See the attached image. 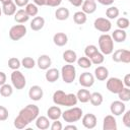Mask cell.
<instances>
[{
	"label": "cell",
	"instance_id": "obj_7",
	"mask_svg": "<svg viewBox=\"0 0 130 130\" xmlns=\"http://www.w3.org/2000/svg\"><path fill=\"white\" fill-rule=\"evenodd\" d=\"M26 35V27L23 24H16L9 29V38L12 41H18Z\"/></svg>",
	"mask_w": 130,
	"mask_h": 130
},
{
	"label": "cell",
	"instance_id": "obj_13",
	"mask_svg": "<svg viewBox=\"0 0 130 130\" xmlns=\"http://www.w3.org/2000/svg\"><path fill=\"white\" fill-rule=\"evenodd\" d=\"M43 95H44V91H43V88L41 86H39V85L30 86V88L28 90V96L30 100L38 102L43 98Z\"/></svg>",
	"mask_w": 130,
	"mask_h": 130
},
{
	"label": "cell",
	"instance_id": "obj_46",
	"mask_svg": "<svg viewBox=\"0 0 130 130\" xmlns=\"http://www.w3.org/2000/svg\"><path fill=\"white\" fill-rule=\"evenodd\" d=\"M28 1L29 0H14V3L18 7H23V6H26L28 4Z\"/></svg>",
	"mask_w": 130,
	"mask_h": 130
},
{
	"label": "cell",
	"instance_id": "obj_26",
	"mask_svg": "<svg viewBox=\"0 0 130 130\" xmlns=\"http://www.w3.org/2000/svg\"><path fill=\"white\" fill-rule=\"evenodd\" d=\"M2 12L7 15V16H11V15H14L15 12H16V5L14 2H9L7 4H4L2 5Z\"/></svg>",
	"mask_w": 130,
	"mask_h": 130
},
{
	"label": "cell",
	"instance_id": "obj_17",
	"mask_svg": "<svg viewBox=\"0 0 130 130\" xmlns=\"http://www.w3.org/2000/svg\"><path fill=\"white\" fill-rule=\"evenodd\" d=\"M52 64V60L48 55H41L38 58L37 61V65L41 70H47L49 69V67Z\"/></svg>",
	"mask_w": 130,
	"mask_h": 130
},
{
	"label": "cell",
	"instance_id": "obj_49",
	"mask_svg": "<svg viewBox=\"0 0 130 130\" xmlns=\"http://www.w3.org/2000/svg\"><path fill=\"white\" fill-rule=\"evenodd\" d=\"M6 74L4 73V72H2V71H0V86L2 85V84H4V83H6Z\"/></svg>",
	"mask_w": 130,
	"mask_h": 130
},
{
	"label": "cell",
	"instance_id": "obj_44",
	"mask_svg": "<svg viewBox=\"0 0 130 130\" xmlns=\"http://www.w3.org/2000/svg\"><path fill=\"white\" fill-rule=\"evenodd\" d=\"M50 128H51V130H61V129L63 128V126H62V123H61L60 121L54 120V122H53V124L50 126Z\"/></svg>",
	"mask_w": 130,
	"mask_h": 130
},
{
	"label": "cell",
	"instance_id": "obj_33",
	"mask_svg": "<svg viewBox=\"0 0 130 130\" xmlns=\"http://www.w3.org/2000/svg\"><path fill=\"white\" fill-rule=\"evenodd\" d=\"M13 92V89H12V86L10 84H7V83H4L0 86V94L4 98H8L12 94Z\"/></svg>",
	"mask_w": 130,
	"mask_h": 130
},
{
	"label": "cell",
	"instance_id": "obj_10",
	"mask_svg": "<svg viewBox=\"0 0 130 130\" xmlns=\"http://www.w3.org/2000/svg\"><path fill=\"white\" fill-rule=\"evenodd\" d=\"M93 26H94V28L96 30H99L101 32H108L112 28V23L108 18L99 17V18H96L94 20Z\"/></svg>",
	"mask_w": 130,
	"mask_h": 130
},
{
	"label": "cell",
	"instance_id": "obj_18",
	"mask_svg": "<svg viewBox=\"0 0 130 130\" xmlns=\"http://www.w3.org/2000/svg\"><path fill=\"white\" fill-rule=\"evenodd\" d=\"M62 115V111L61 109L56 105V106H52L48 109L47 111V116L50 120H58Z\"/></svg>",
	"mask_w": 130,
	"mask_h": 130
},
{
	"label": "cell",
	"instance_id": "obj_2",
	"mask_svg": "<svg viewBox=\"0 0 130 130\" xmlns=\"http://www.w3.org/2000/svg\"><path fill=\"white\" fill-rule=\"evenodd\" d=\"M77 98L74 93H65L63 90H56L53 94V103L57 106L73 107L77 104Z\"/></svg>",
	"mask_w": 130,
	"mask_h": 130
},
{
	"label": "cell",
	"instance_id": "obj_24",
	"mask_svg": "<svg viewBox=\"0 0 130 130\" xmlns=\"http://www.w3.org/2000/svg\"><path fill=\"white\" fill-rule=\"evenodd\" d=\"M36 126L37 128L41 129V130H46L50 127V122H49V118L45 117V116H38L36 119Z\"/></svg>",
	"mask_w": 130,
	"mask_h": 130
},
{
	"label": "cell",
	"instance_id": "obj_16",
	"mask_svg": "<svg viewBox=\"0 0 130 130\" xmlns=\"http://www.w3.org/2000/svg\"><path fill=\"white\" fill-rule=\"evenodd\" d=\"M81 5V11L85 14H91L96 10V3L94 0H84Z\"/></svg>",
	"mask_w": 130,
	"mask_h": 130
},
{
	"label": "cell",
	"instance_id": "obj_22",
	"mask_svg": "<svg viewBox=\"0 0 130 130\" xmlns=\"http://www.w3.org/2000/svg\"><path fill=\"white\" fill-rule=\"evenodd\" d=\"M45 25V19L42 16H36L30 21V28L35 31L41 30Z\"/></svg>",
	"mask_w": 130,
	"mask_h": 130
},
{
	"label": "cell",
	"instance_id": "obj_35",
	"mask_svg": "<svg viewBox=\"0 0 130 130\" xmlns=\"http://www.w3.org/2000/svg\"><path fill=\"white\" fill-rule=\"evenodd\" d=\"M89 59H90V61H91L92 64H94V65H100V64H102V63L104 62L105 57H104V54H102L101 52L98 51V52L94 53Z\"/></svg>",
	"mask_w": 130,
	"mask_h": 130
},
{
	"label": "cell",
	"instance_id": "obj_53",
	"mask_svg": "<svg viewBox=\"0 0 130 130\" xmlns=\"http://www.w3.org/2000/svg\"><path fill=\"white\" fill-rule=\"evenodd\" d=\"M12 0H0V2L2 3V5H4V4H7V3H9V2H11Z\"/></svg>",
	"mask_w": 130,
	"mask_h": 130
},
{
	"label": "cell",
	"instance_id": "obj_3",
	"mask_svg": "<svg viewBox=\"0 0 130 130\" xmlns=\"http://www.w3.org/2000/svg\"><path fill=\"white\" fill-rule=\"evenodd\" d=\"M99 47L101 53L104 55H110L114 51V41L112 37L108 34H103L99 38Z\"/></svg>",
	"mask_w": 130,
	"mask_h": 130
},
{
	"label": "cell",
	"instance_id": "obj_38",
	"mask_svg": "<svg viewBox=\"0 0 130 130\" xmlns=\"http://www.w3.org/2000/svg\"><path fill=\"white\" fill-rule=\"evenodd\" d=\"M20 62H21V66H23L26 69H31L36 66V61L31 57H24Z\"/></svg>",
	"mask_w": 130,
	"mask_h": 130
},
{
	"label": "cell",
	"instance_id": "obj_45",
	"mask_svg": "<svg viewBox=\"0 0 130 130\" xmlns=\"http://www.w3.org/2000/svg\"><path fill=\"white\" fill-rule=\"evenodd\" d=\"M62 0H47V6L51 7H57L61 4Z\"/></svg>",
	"mask_w": 130,
	"mask_h": 130
},
{
	"label": "cell",
	"instance_id": "obj_30",
	"mask_svg": "<svg viewBox=\"0 0 130 130\" xmlns=\"http://www.w3.org/2000/svg\"><path fill=\"white\" fill-rule=\"evenodd\" d=\"M103 101H104V98H103V94L101 92H92V93H90L89 102H90V104L92 106H94V107L101 106L103 104Z\"/></svg>",
	"mask_w": 130,
	"mask_h": 130
},
{
	"label": "cell",
	"instance_id": "obj_39",
	"mask_svg": "<svg viewBox=\"0 0 130 130\" xmlns=\"http://www.w3.org/2000/svg\"><path fill=\"white\" fill-rule=\"evenodd\" d=\"M21 66V62L19 59L15 58V57H12L8 60V67L12 70H18L19 67Z\"/></svg>",
	"mask_w": 130,
	"mask_h": 130
},
{
	"label": "cell",
	"instance_id": "obj_5",
	"mask_svg": "<svg viewBox=\"0 0 130 130\" xmlns=\"http://www.w3.org/2000/svg\"><path fill=\"white\" fill-rule=\"evenodd\" d=\"M60 74H61L62 79L65 83H72L76 77V69L73 65L67 64L61 68Z\"/></svg>",
	"mask_w": 130,
	"mask_h": 130
},
{
	"label": "cell",
	"instance_id": "obj_28",
	"mask_svg": "<svg viewBox=\"0 0 130 130\" xmlns=\"http://www.w3.org/2000/svg\"><path fill=\"white\" fill-rule=\"evenodd\" d=\"M76 98H77V101H79L80 103H87L89 102V99H90V92L89 90L87 89H79L76 93Z\"/></svg>",
	"mask_w": 130,
	"mask_h": 130
},
{
	"label": "cell",
	"instance_id": "obj_42",
	"mask_svg": "<svg viewBox=\"0 0 130 130\" xmlns=\"http://www.w3.org/2000/svg\"><path fill=\"white\" fill-rule=\"evenodd\" d=\"M9 113L4 106H0V121H5L8 119Z\"/></svg>",
	"mask_w": 130,
	"mask_h": 130
},
{
	"label": "cell",
	"instance_id": "obj_29",
	"mask_svg": "<svg viewBox=\"0 0 130 130\" xmlns=\"http://www.w3.org/2000/svg\"><path fill=\"white\" fill-rule=\"evenodd\" d=\"M63 59L65 62H67L68 64H72L77 60V55L74 51L72 50H66L63 53Z\"/></svg>",
	"mask_w": 130,
	"mask_h": 130
},
{
	"label": "cell",
	"instance_id": "obj_12",
	"mask_svg": "<svg viewBox=\"0 0 130 130\" xmlns=\"http://www.w3.org/2000/svg\"><path fill=\"white\" fill-rule=\"evenodd\" d=\"M125 110H126V106L122 101H115L110 106V111L114 116L122 115L125 112Z\"/></svg>",
	"mask_w": 130,
	"mask_h": 130
},
{
	"label": "cell",
	"instance_id": "obj_11",
	"mask_svg": "<svg viewBox=\"0 0 130 130\" xmlns=\"http://www.w3.org/2000/svg\"><path fill=\"white\" fill-rule=\"evenodd\" d=\"M94 83V76L89 72H83L79 76V84L83 87H90Z\"/></svg>",
	"mask_w": 130,
	"mask_h": 130
},
{
	"label": "cell",
	"instance_id": "obj_37",
	"mask_svg": "<svg viewBox=\"0 0 130 130\" xmlns=\"http://www.w3.org/2000/svg\"><path fill=\"white\" fill-rule=\"evenodd\" d=\"M24 10L28 14V16H36L38 14V12H39V8H38V6L35 3H28L25 6Z\"/></svg>",
	"mask_w": 130,
	"mask_h": 130
},
{
	"label": "cell",
	"instance_id": "obj_19",
	"mask_svg": "<svg viewBox=\"0 0 130 130\" xmlns=\"http://www.w3.org/2000/svg\"><path fill=\"white\" fill-rule=\"evenodd\" d=\"M53 42H54V44H55L56 46H58V47H63V46H65V45L67 44V42H68V37H67V35L64 34V32H57V34H55L54 37H53Z\"/></svg>",
	"mask_w": 130,
	"mask_h": 130
},
{
	"label": "cell",
	"instance_id": "obj_20",
	"mask_svg": "<svg viewBox=\"0 0 130 130\" xmlns=\"http://www.w3.org/2000/svg\"><path fill=\"white\" fill-rule=\"evenodd\" d=\"M59 76H60V72L57 68H50V69H47V72L45 74V77H46V80L48 82H55L59 79Z\"/></svg>",
	"mask_w": 130,
	"mask_h": 130
},
{
	"label": "cell",
	"instance_id": "obj_14",
	"mask_svg": "<svg viewBox=\"0 0 130 130\" xmlns=\"http://www.w3.org/2000/svg\"><path fill=\"white\" fill-rule=\"evenodd\" d=\"M81 122H82V125L86 129H92L96 126V117L93 114L88 113V114H85L82 117Z\"/></svg>",
	"mask_w": 130,
	"mask_h": 130
},
{
	"label": "cell",
	"instance_id": "obj_9",
	"mask_svg": "<svg viewBox=\"0 0 130 130\" xmlns=\"http://www.w3.org/2000/svg\"><path fill=\"white\" fill-rule=\"evenodd\" d=\"M112 59L117 63H130V52L126 49H119L113 53Z\"/></svg>",
	"mask_w": 130,
	"mask_h": 130
},
{
	"label": "cell",
	"instance_id": "obj_15",
	"mask_svg": "<svg viewBox=\"0 0 130 130\" xmlns=\"http://www.w3.org/2000/svg\"><path fill=\"white\" fill-rule=\"evenodd\" d=\"M103 129L104 130H117V122L113 115H108L104 118Z\"/></svg>",
	"mask_w": 130,
	"mask_h": 130
},
{
	"label": "cell",
	"instance_id": "obj_31",
	"mask_svg": "<svg viewBox=\"0 0 130 130\" xmlns=\"http://www.w3.org/2000/svg\"><path fill=\"white\" fill-rule=\"evenodd\" d=\"M86 14L82 11H77L73 14V20L76 24H84L86 22Z\"/></svg>",
	"mask_w": 130,
	"mask_h": 130
},
{
	"label": "cell",
	"instance_id": "obj_27",
	"mask_svg": "<svg viewBox=\"0 0 130 130\" xmlns=\"http://www.w3.org/2000/svg\"><path fill=\"white\" fill-rule=\"evenodd\" d=\"M69 14H70L69 10L65 7H59L55 11V17L58 20H66L69 17Z\"/></svg>",
	"mask_w": 130,
	"mask_h": 130
},
{
	"label": "cell",
	"instance_id": "obj_40",
	"mask_svg": "<svg viewBox=\"0 0 130 130\" xmlns=\"http://www.w3.org/2000/svg\"><path fill=\"white\" fill-rule=\"evenodd\" d=\"M117 26L121 29H126L129 26V19L126 17H120L117 19Z\"/></svg>",
	"mask_w": 130,
	"mask_h": 130
},
{
	"label": "cell",
	"instance_id": "obj_48",
	"mask_svg": "<svg viewBox=\"0 0 130 130\" xmlns=\"http://www.w3.org/2000/svg\"><path fill=\"white\" fill-rule=\"evenodd\" d=\"M123 84L126 85V87H129L130 86V74H126L125 75L124 80H123Z\"/></svg>",
	"mask_w": 130,
	"mask_h": 130
},
{
	"label": "cell",
	"instance_id": "obj_34",
	"mask_svg": "<svg viewBox=\"0 0 130 130\" xmlns=\"http://www.w3.org/2000/svg\"><path fill=\"white\" fill-rule=\"evenodd\" d=\"M118 98L122 102H128L130 101V89L129 87H123L118 93Z\"/></svg>",
	"mask_w": 130,
	"mask_h": 130
},
{
	"label": "cell",
	"instance_id": "obj_41",
	"mask_svg": "<svg viewBox=\"0 0 130 130\" xmlns=\"http://www.w3.org/2000/svg\"><path fill=\"white\" fill-rule=\"evenodd\" d=\"M99 50H98V48L94 46V45H88V46H86L85 47V49H84V54H85V56L86 57H88V58H90L94 53H96Z\"/></svg>",
	"mask_w": 130,
	"mask_h": 130
},
{
	"label": "cell",
	"instance_id": "obj_4",
	"mask_svg": "<svg viewBox=\"0 0 130 130\" xmlns=\"http://www.w3.org/2000/svg\"><path fill=\"white\" fill-rule=\"evenodd\" d=\"M61 117L64 119L65 122L67 123H73V122H77L81 119L82 117V110L80 108L77 107H73L70 108L66 111H64L61 115Z\"/></svg>",
	"mask_w": 130,
	"mask_h": 130
},
{
	"label": "cell",
	"instance_id": "obj_43",
	"mask_svg": "<svg viewBox=\"0 0 130 130\" xmlns=\"http://www.w3.org/2000/svg\"><path fill=\"white\" fill-rule=\"evenodd\" d=\"M124 116H123V124L126 126V127H130V111H126L123 113Z\"/></svg>",
	"mask_w": 130,
	"mask_h": 130
},
{
	"label": "cell",
	"instance_id": "obj_32",
	"mask_svg": "<svg viewBox=\"0 0 130 130\" xmlns=\"http://www.w3.org/2000/svg\"><path fill=\"white\" fill-rule=\"evenodd\" d=\"M119 9L116 6H110L109 8H107L106 10V16L108 19H115L119 16Z\"/></svg>",
	"mask_w": 130,
	"mask_h": 130
},
{
	"label": "cell",
	"instance_id": "obj_54",
	"mask_svg": "<svg viewBox=\"0 0 130 130\" xmlns=\"http://www.w3.org/2000/svg\"><path fill=\"white\" fill-rule=\"evenodd\" d=\"M1 14H2V7H0V16H1Z\"/></svg>",
	"mask_w": 130,
	"mask_h": 130
},
{
	"label": "cell",
	"instance_id": "obj_25",
	"mask_svg": "<svg viewBox=\"0 0 130 130\" xmlns=\"http://www.w3.org/2000/svg\"><path fill=\"white\" fill-rule=\"evenodd\" d=\"M28 19H29V16H28V14L26 13V11L24 9H19L14 14V20L17 23H24Z\"/></svg>",
	"mask_w": 130,
	"mask_h": 130
},
{
	"label": "cell",
	"instance_id": "obj_23",
	"mask_svg": "<svg viewBox=\"0 0 130 130\" xmlns=\"http://www.w3.org/2000/svg\"><path fill=\"white\" fill-rule=\"evenodd\" d=\"M112 39L113 41L117 42V43H123L126 41L127 39V34L124 29H121V28H118V29H115L112 34Z\"/></svg>",
	"mask_w": 130,
	"mask_h": 130
},
{
	"label": "cell",
	"instance_id": "obj_6",
	"mask_svg": "<svg viewBox=\"0 0 130 130\" xmlns=\"http://www.w3.org/2000/svg\"><path fill=\"white\" fill-rule=\"evenodd\" d=\"M10 78H11L12 85L16 89H22V88H24V86L26 84V80H25V77L22 74V72H20L19 70H13V72L11 73Z\"/></svg>",
	"mask_w": 130,
	"mask_h": 130
},
{
	"label": "cell",
	"instance_id": "obj_50",
	"mask_svg": "<svg viewBox=\"0 0 130 130\" xmlns=\"http://www.w3.org/2000/svg\"><path fill=\"white\" fill-rule=\"evenodd\" d=\"M73 6H75V7H79V6H81V4H82V2H83V0H68Z\"/></svg>",
	"mask_w": 130,
	"mask_h": 130
},
{
	"label": "cell",
	"instance_id": "obj_8",
	"mask_svg": "<svg viewBox=\"0 0 130 130\" xmlns=\"http://www.w3.org/2000/svg\"><path fill=\"white\" fill-rule=\"evenodd\" d=\"M107 89L112 93H118L123 87V81L118 77H111L107 81Z\"/></svg>",
	"mask_w": 130,
	"mask_h": 130
},
{
	"label": "cell",
	"instance_id": "obj_52",
	"mask_svg": "<svg viewBox=\"0 0 130 130\" xmlns=\"http://www.w3.org/2000/svg\"><path fill=\"white\" fill-rule=\"evenodd\" d=\"M68 129H72V130H77V127L75 125H67L65 126V130H68Z\"/></svg>",
	"mask_w": 130,
	"mask_h": 130
},
{
	"label": "cell",
	"instance_id": "obj_47",
	"mask_svg": "<svg viewBox=\"0 0 130 130\" xmlns=\"http://www.w3.org/2000/svg\"><path fill=\"white\" fill-rule=\"evenodd\" d=\"M115 0H98V2L102 5H105V6H110L114 3Z\"/></svg>",
	"mask_w": 130,
	"mask_h": 130
},
{
	"label": "cell",
	"instance_id": "obj_1",
	"mask_svg": "<svg viewBox=\"0 0 130 130\" xmlns=\"http://www.w3.org/2000/svg\"><path fill=\"white\" fill-rule=\"evenodd\" d=\"M40 110L36 105H27L21 109L18 113V116L14 119V127L16 129H23L29 123L35 121L39 116Z\"/></svg>",
	"mask_w": 130,
	"mask_h": 130
},
{
	"label": "cell",
	"instance_id": "obj_51",
	"mask_svg": "<svg viewBox=\"0 0 130 130\" xmlns=\"http://www.w3.org/2000/svg\"><path fill=\"white\" fill-rule=\"evenodd\" d=\"M32 1L37 6H45V5H47V0H32Z\"/></svg>",
	"mask_w": 130,
	"mask_h": 130
},
{
	"label": "cell",
	"instance_id": "obj_36",
	"mask_svg": "<svg viewBox=\"0 0 130 130\" xmlns=\"http://www.w3.org/2000/svg\"><path fill=\"white\" fill-rule=\"evenodd\" d=\"M76 61H77V64L79 65V67L84 68V69H87V68H89V67L92 65L90 59H89L88 57H86V56H85V57H80V58L77 59Z\"/></svg>",
	"mask_w": 130,
	"mask_h": 130
},
{
	"label": "cell",
	"instance_id": "obj_21",
	"mask_svg": "<svg viewBox=\"0 0 130 130\" xmlns=\"http://www.w3.org/2000/svg\"><path fill=\"white\" fill-rule=\"evenodd\" d=\"M109 76V70L104 67V66H98L95 69H94V77L98 79V80H101V81H104L108 78Z\"/></svg>",
	"mask_w": 130,
	"mask_h": 130
}]
</instances>
